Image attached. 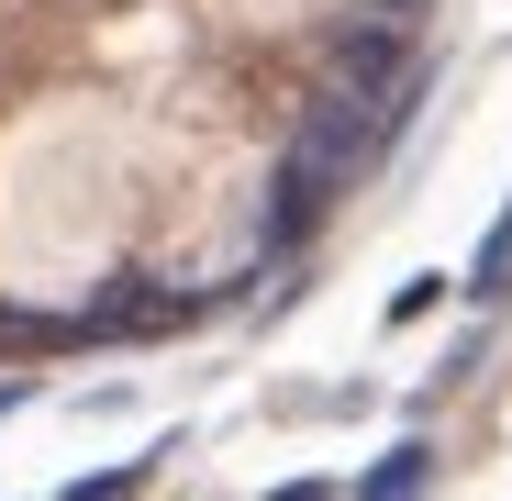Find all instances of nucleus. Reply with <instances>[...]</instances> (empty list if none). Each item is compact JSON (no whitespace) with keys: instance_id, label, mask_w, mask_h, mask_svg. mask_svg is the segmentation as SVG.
<instances>
[{"instance_id":"f03ea898","label":"nucleus","mask_w":512,"mask_h":501,"mask_svg":"<svg viewBox=\"0 0 512 501\" xmlns=\"http://www.w3.org/2000/svg\"><path fill=\"white\" fill-rule=\"evenodd\" d=\"M423 479H435V446H423V435H412V446H390V457H379V468L357 479V501H412Z\"/></svg>"},{"instance_id":"7ed1b4c3","label":"nucleus","mask_w":512,"mask_h":501,"mask_svg":"<svg viewBox=\"0 0 512 501\" xmlns=\"http://www.w3.org/2000/svg\"><path fill=\"white\" fill-rule=\"evenodd\" d=\"M468 290L490 301V290H512V201H501V223L479 234V257H468Z\"/></svg>"},{"instance_id":"0eeeda50","label":"nucleus","mask_w":512,"mask_h":501,"mask_svg":"<svg viewBox=\"0 0 512 501\" xmlns=\"http://www.w3.org/2000/svg\"><path fill=\"white\" fill-rule=\"evenodd\" d=\"M12 401H23V379H0V412H12Z\"/></svg>"},{"instance_id":"39448f33","label":"nucleus","mask_w":512,"mask_h":501,"mask_svg":"<svg viewBox=\"0 0 512 501\" xmlns=\"http://www.w3.org/2000/svg\"><path fill=\"white\" fill-rule=\"evenodd\" d=\"M268 501H334V479H290V490H268Z\"/></svg>"},{"instance_id":"423d86ee","label":"nucleus","mask_w":512,"mask_h":501,"mask_svg":"<svg viewBox=\"0 0 512 501\" xmlns=\"http://www.w3.org/2000/svg\"><path fill=\"white\" fill-rule=\"evenodd\" d=\"M357 12H390V23H412V12H423V0H357Z\"/></svg>"},{"instance_id":"f257e3e1","label":"nucleus","mask_w":512,"mask_h":501,"mask_svg":"<svg viewBox=\"0 0 512 501\" xmlns=\"http://www.w3.org/2000/svg\"><path fill=\"white\" fill-rule=\"evenodd\" d=\"M334 190L312 179V167L301 156H279V179H268V212H256V245H268V257H290V245L312 234V212H323Z\"/></svg>"},{"instance_id":"20e7f679","label":"nucleus","mask_w":512,"mask_h":501,"mask_svg":"<svg viewBox=\"0 0 512 501\" xmlns=\"http://www.w3.org/2000/svg\"><path fill=\"white\" fill-rule=\"evenodd\" d=\"M145 479H156V468H145V457H134V468H101V479H78V490H67V501H145Z\"/></svg>"}]
</instances>
